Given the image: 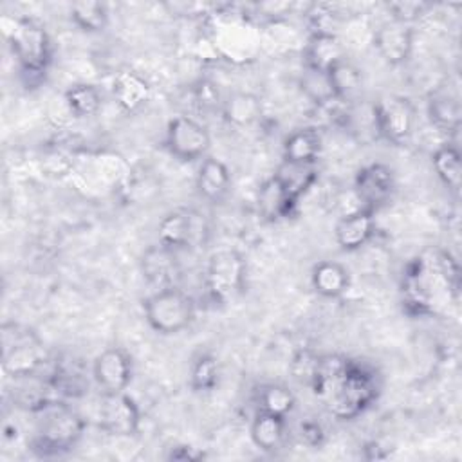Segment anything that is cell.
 I'll return each instance as SVG.
<instances>
[{
    "label": "cell",
    "mask_w": 462,
    "mask_h": 462,
    "mask_svg": "<svg viewBox=\"0 0 462 462\" xmlns=\"http://www.w3.org/2000/svg\"><path fill=\"white\" fill-rule=\"evenodd\" d=\"M381 383L375 372L361 363L348 359L343 372L323 395L328 413L339 420H352L363 415L379 397Z\"/></svg>",
    "instance_id": "obj_1"
},
{
    "label": "cell",
    "mask_w": 462,
    "mask_h": 462,
    "mask_svg": "<svg viewBox=\"0 0 462 462\" xmlns=\"http://www.w3.org/2000/svg\"><path fill=\"white\" fill-rule=\"evenodd\" d=\"M31 413L36 417L31 448L42 457H58L74 449L87 428L83 415L61 399H52Z\"/></svg>",
    "instance_id": "obj_2"
},
{
    "label": "cell",
    "mask_w": 462,
    "mask_h": 462,
    "mask_svg": "<svg viewBox=\"0 0 462 462\" xmlns=\"http://www.w3.org/2000/svg\"><path fill=\"white\" fill-rule=\"evenodd\" d=\"M9 49L22 70L29 78H40L52 63V40L42 22L31 16L13 20L7 29Z\"/></svg>",
    "instance_id": "obj_3"
},
{
    "label": "cell",
    "mask_w": 462,
    "mask_h": 462,
    "mask_svg": "<svg viewBox=\"0 0 462 462\" xmlns=\"http://www.w3.org/2000/svg\"><path fill=\"white\" fill-rule=\"evenodd\" d=\"M47 365L42 337L27 325L5 321L2 325V368L13 379L40 375Z\"/></svg>",
    "instance_id": "obj_4"
},
{
    "label": "cell",
    "mask_w": 462,
    "mask_h": 462,
    "mask_svg": "<svg viewBox=\"0 0 462 462\" xmlns=\"http://www.w3.org/2000/svg\"><path fill=\"white\" fill-rule=\"evenodd\" d=\"M144 319L159 334L171 336L188 328L197 312L193 298L177 285L153 291L143 300Z\"/></svg>",
    "instance_id": "obj_5"
},
{
    "label": "cell",
    "mask_w": 462,
    "mask_h": 462,
    "mask_svg": "<svg viewBox=\"0 0 462 462\" xmlns=\"http://www.w3.org/2000/svg\"><path fill=\"white\" fill-rule=\"evenodd\" d=\"M247 263L236 249L215 251L204 269L206 294L213 303H231L245 291Z\"/></svg>",
    "instance_id": "obj_6"
},
{
    "label": "cell",
    "mask_w": 462,
    "mask_h": 462,
    "mask_svg": "<svg viewBox=\"0 0 462 462\" xmlns=\"http://www.w3.org/2000/svg\"><path fill=\"white\" fill-rule=\"evenodd\" d=\"M377 135L392 144H406L417 125V110L410 97L384 94L372 103Z\"/></svg>",
    "instance_id": "obj_7"
},
{
    "label": "cell",
    "mask_w": 462,
    "mask_h": 462,
    "mask_svg": "<svg viewBox=\"0 0 462 462\" xmlns=\"http://www.w3.org/2000/svg\"><path fill=\"white\" fill-rule=\"evenodd\" d=\"M209 238L206 217L197 209H175L166 213L157 226V242L173 251L200 247Z\"/></svg>",
    "instance_id": "obj_8"
},
{
    "label": "cell",
    "mask_w": 462,
    "mask_h": 462,
    "mask_svg": "<svg viewBox=\"0 0 462 462\" xmlns=\"http://www.w3.org/2000/svg\"><path fill=\"white\" fill-rule=\"evenodd\" d=\"M164 146L175 159L193 162L208 157L211 135L208 128L189 116H177L168 121Z\"/></svg>",
    "instance_id": "obj_9"
},
{
    "label": "cell",
    "mask_w": 462,
    "mask_h": 462,
    "mask_svg": "<svg viewBox=\"0 0 462 462\" xmlns=\"http://www.w3.org/2000/svg\"><path fill=\"white\" fill-rule=\"evenodd\" d=\"M397 180L393 170L384 162H370L357 170L354 177V191L361 208L377 213L390 204L395 195Z\"/></svg>",
    "instance_id": "obj_10"
},
{
    "label": "cell",
    "mask_w": 462,
    "mask_h": 462,
    "mask_svg": "<svg viewBox=\"0 0 462 462\" xmlns=\"http://www.w3.org/2000/svg\"><path fill=\"white\" fill-rule=\"evenodd\" d=\"M97 424L112 437H134L141 428V410L126 392L101 393Z\"/></svg>",
    "instance_id": "obj_11"
},
{
    "label": "cell",
    "mask_w": 462,
    "mask_h": 462,
    "mask_svg": "<svg viewBox=\"0 0 462 462\" xmlns=\"http://www.w3.org/2000/svg\"><path fill=\"white\" fill-rule=\"evenodd\" d=\"M90 374L101 393L125 392L134 375V363L125 348L108 346L94 357Z\"/></svg>",
    "instance_id": "obj_12"
},
{
    "label": "cell",
    "mask_w": 462,
    "mask_h": 462,
    "mask_svg": "<svg viewBox=\"0 0 462 462\" xmlns=\"http://www.w3.org/2000/svg\"><path fill=\"white\" fill-rule=\"evenodd\" d=\"M415 47V29L410 23L388 18L374 32V49L390 67L404 65Z\"/></svg>",
    "instance_id": "obj_13"
},
{
    "label": "cell",
    "mask_w": 462,
    "mask_h": 462,
    "mask_svg": "<svg viewBox=\"0 0 462 462\" xmlns=\"http://www.w3.org/2000/svg\"><path fill=\"white\" fill-rule=\"evenodd\" d=\"M375 235V213L365 208H359L352 213L343 215L336 227H334V238L337 245L346 251H359L365 247Z\"/></svg>",
    "instance_id": "obj_14"
},
{
    "label": "cell",
    "mask_w": 462,
    "mask_h": 462,
    "mask_svg": "<svg viewBox=\"0 0 462 462\" xmlns=\"http://www.w3.org/2000/svg\"><path fill=\"white\" fill-rule=\"evenodd\" d=\"M345 58V47L336 32L312 31L303 47V67L314 72L327 74L336 63Z\"/></svg>",
    "instance_id": "obj_15"
},
{
    "label": "cell",
    "mask_w": 462,
    "mask_h": 462,
    "mask_svg": "<svg viewBox=\"0 0 462 462\" xmlns=\"http://www.w3.org/2000/svg\"><path fill=\"white\" fill-rule=\"evenodd\" d=\"M143 276L157 289L177 285L180 276V265L177 260V251L161 245H150L141 256Z\"/></svg>",
    "instance_id": "obj_16"
},
{
    "label": "cell",
    "mask_w": 462,
    "mask_h": 462,
    "mask_svg": "<svg viewBox=\"0 0 462 462\" xmlns=\"http://www.w3.org/2000/svg\"><path fill=\"white\" fill-rule=\"evenodd\" d=\"M195 186L199 195L208 202H222L231 188V173L227 164L215 157H204L197 170Z\"/></svg>",
    "instance_id": "obj_17"
},
{
    "label": "cell",
    "mask_w": 462,
    "mask_h": 462,
    "mask_svg": "<svg viewBox=\"0 0 462 462\" xmlns=\"http://www.w3.org/2000/svg\"><path fill=\"white\" fill-rule=\"evenodd\" d=\"M249 435L258 449L265 453H276L285 448L289 440L287 417L256 411L249 426Z\"/></svg>",
    "instance_id": "obj_18"
},
{
    "label": "cell",
    "mask_w": 462,
    "mask_h": 462,
    "mask_svg": "<svg viewBox=\"0 0 462 462\" xmlns=\"http://www.w3.org/2000/svg\"><path fill=\"white\" fill-rule=\"evenodd\" d=\"M298 202L300 200L292 199L273 175L262 182L256 197L258 213L267 222H278L292 217L296 213Z\"/></svg>",
    "instance_id": "obj_19"
},
{
    "label": "cell",
    "mask_w": 462,
    "mask_h": 462,
    "mask_svg": "<svg viewBox=\"0 0 462 462\" xmlns=\"http://www.w3.org/2000/svg\"><path fill=\"white\" fill-rule=\"evenodd\" d=\"M152 94L150 83L135 70H121L114 76L112 96L123 112L139 110Z\"/></svg>",
    "instance_id": "obj_20"
},
{
    "label": "cell",
    "mask_w": 462,
    "mask_h": 462,
    "mask_svg": "<svg viewBox=\"0 0 462 462\" xmlns=\"http://www.w3.org/2000/svg\"><path fill=\"white\" fill-rule=\"evenodd\" d=\"M310 285L321 298L337 300L350 287V273L341 262L321 260L310 271Z\"/></svg>",
    "instance_id": "obj_21"
},
{
    "label": "cell",
    "mask_w": 462,
    "mask_h": 462,
    "mask_svg": "<svg viewBox=\"0 0 462 462\" xmlns=\"http://www.w3.org/2000/svg\"><path fill=\"white\" fill-rule=\"evenodd\" d=\"M47 379L58 397L76 399V397L83 395L88 388L87 374H85L81 363L72 357L54 361Z\"/></svg>",
    "instance_id": "obj_22"
},
{
    "label": "cell",
    "mask_w": 462,
    "mask_h": 462,
    "mask_svg": "<svg viewBox=\"0 0 462 462\" xmlns=\"http://www.w3.org/2000/svg\"><path fill=\"white\" fill-rule=\"evenodd\" d=\"M323 148L318 128L303 126L291 132L283 141V161L300 164H316Z\"/></svg>",
    "instance_id": "obj_23"
},
{
    "label": "cell",
    "mask_w": 462,
    "mask_h": 462,
    "mask_svg": "<svg viewBox=\"0 0 462 462\" xmlns=\"http://www.w3.org/2000/svg\"><path fill=\"white\" fill-rule=\"evenodd\" d=\"M273 177L292 199L300 200L301 195H305L318 180V168L316 164H300L282 159Z\"/></svg>",
    "instance_id": "obj_24"
},
{
    "label": "cell",
    "mask_w": 462,
    "mask_h": 462,
    "mask_svg": "<svg viewBox=\"0 0 462 462\" xmlns=\"http://www.w3.org/2000/svg\"><path fill=\"white\" fill-rule=\"evenodd\" d=\"M334 97L341 103H352L363 88V70L348 58L336 63L327 72Z\"/></svg>",
    "instance_id": "obj_25"
},
{
    "label": "cell",
    "mask_w": 462,
    "mask_h": 462,
    "mask_svg": "<svg viewBox=\"0 0 462 462\" xmlns=\"http://www.w3.org/2000/svg\"><path fill=\"white\" fill-rule=\"evenodd\" d=\"M431 164L440 179V182L453 193H458L462 184V162H460V150L453 143L440 144L433 155Z\"/></svg>",
    "instance_id": "obj_26"
},
{
    "label": "cell",
    "mask_w": 462,
    "mask_h": 462,
    "mask_svg": "<svg viewBox=\"0 0 462 462\" xmlns=\"http://www.w3.org/2000/svg\"><path fill=\"white\" fill-rule=\"evenodd\" d=\"M428 117L442 132L455 134L460 126V103L449 92H435L428 99Z\"/></svg>",
    "instance_id": "obj_27"
},
{
    "label": "cell",
    "mask_w": 462,
    "mask_h": 462,
    "mask_svg": "<svg viewBox=\"0 0 462 462\" xmlns=\"http://www.w3.org/2000/svg\"><path fill=\"white\" fill-rule=\"evenodd\" d=\"M63 101H65L67 110L74 117L85 119V117H92L99 112V108L103 105V96H101L99 88L92 83H76L65 90Z\"/></svg>",
    "instance_id": "obj_28"
},
{
    "label": "cell",
    "mask_w": 462,
    "mask_h": 462,
    "mask_svg": "<svg viewBox=\"0 0 462 462\" xmlns=\"http://www.w3.org/2000/svg\"><path fill=\"white\" fill-rule=\"evenodd\" d=\"M256 411L289 417L296 408V395L282 383H267L256 390Z\"/></svg>",
    "instance_id": "obj_29"
},
{
    "label": "cell",
    "mask_w": 462,
    "mask_h": 462,
    "mask_svg": "<svg viewBox=\"0 0 462 462\" xmlns=\"http://www.w3.org/2000/svg\"><path fill=\"white\" fill-rule=\"evenodd\" d=\"M222 112L229 123L236 126H247L262 116V103L253 94L236 92L222 101Z\"/></svg>",
    "instance_id": "obj_30"
},
{
    "label": "cell",
    "mask_w": 462,
    "mask_h": 462,
    "mask_svg": "<svg viewBox=\"0 0 462 462\" xmlns=\"http://www.w3.org/2000/svg\"><path fill=\"white\" fill-rule=\"evenodd\" d=\"M218 359L213 352H200L189 366V386L197 393H208L218 384Z\"/></svg>",
    "instance_id": "obj_31"
},
{
    "label": "cell",
    "mask_w": 462,
    "mask_h": 462,
    "mask_svg": "<svg viewBox=\"0 0 462 462\" xmlns=\"http://www.w3.org/2000/svg\"><path fill=\"white\" fill-rule=\"evenodd\" d=\"M70 20L85 32H103L110 16L101 2H76L70 5Z\"/></svg>",
    "instance_id": "obj_32"
},
{
    "label": "cell",
    "mask_w": 462,
    "mask_h": 462,
    "mask_svg": "<svg viewBox=\"0 0 462 462\" xmlns=\"http://www.w3.org/2000/svg\"><path fill=\"white\" fill-rule=\"evenodd\" d=\"M319 361H321V354H318L310 346H301L292 354L289 361V374L296 383L310 388L316 379Z\"/></svg>",
    "instance_id": "obj_33"
},
{
    "label": "cell",
    "mask_w": 462,
    "mask_h": 462,
    "mask_svg": "<svg viewBox=\"0 0 462 462\" xmlns=\"http://www.w3.org/2000/svg\"><path fill=\"white\" fill-rule=\"evenodd\" d=\"M301 88L312 99V103L318 105V106H323V105H328L332 101H337L334 97L332 87H330L328 78H327L325 72H314V70L305 69V74L301 78Z\"/></svg>",
    "instance_id": "obj_34"
},
{
    "label": "cell",
    "mask_w": 462,
    "mask_h": 462,
    "mask_svg": "<svg viewBox=\"0 0 462 462\" xmlns=\"http://www.w3.org/2000/svg\"><path fill=\"white\" fill-rule=\"evenodd\" d=\"M390 18L404 22L413 25V22L420 20L433 5L430 2H417V0H401V2H390L388 5Z\"/></svg>",
    "instance_id": "obj_35"
},
{
    "label": "cell",
    "mask_w": 462,
    "mask_h": 462,
    "mask_svg": "<svg viewBox=\"0 0 462 462\" xmlns=\"http://www.w3.org/2000/svg\"><path fill=\"white\" fill-rule=\"evenodd\" d=\"M298 437L303 444L310 448H319L325 442V430L314 419H305L298 426Z\"/></svg>",
    "instance_id": "obj_36"
},
{
    "label": "cell",
    "mask_w": 462,
    "mask_h": 462,
    "mask_svg": "<svg viewBox=\"0 0 462 462\" xmlns=\"http://www.w3.org/2000/svg\"><path fill=\"white\" fill-rule=\"evenodd\" d=\"M206 457L208 455L204 449L195 448L191 444H177L168 453V460H180V462H197V460H204Z\"/></svg>",
    "instance_id": "obj_37"
}]
</instances>
